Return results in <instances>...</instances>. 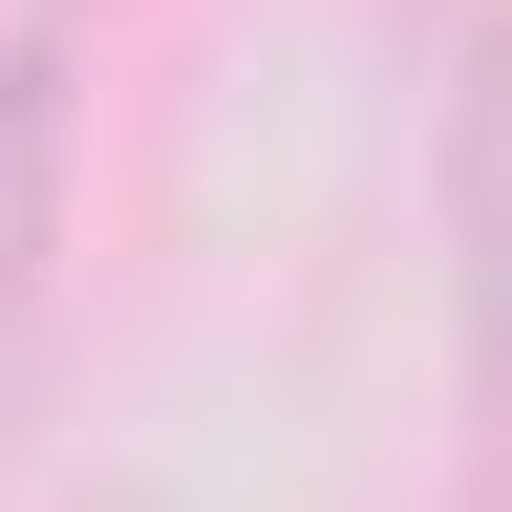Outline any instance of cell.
I'll return each instance as SVG.
<instances>
[{"mask_svg": "<svg viewBox=\"0 0 512 512\" xmlns=\"http://www.w3.org/2000/svg\"><path fill=\"white\" fill-rule=\"evenodd\" d=\"M64 235H86V0H0V427L43 384Z\"/></svg>", "mask_w": 512, "mask_h": 512, "instance_id": "obj_1", "label": "cell"}, {"mask_svg": "<svg viewBox=\"0 0 512 512\" xmlns=\"http://www.w3.org/2000/svg\"><path fill=\"white\" fill-rule=\"evenodd\" d=\"M427 214H448V320H470V512H512V0H470L448 43Z\"/></svg>", "mask_w": 512, "mask_h": 512, "instance_id": "obj_2", "label": "cell"}]
</instances>
